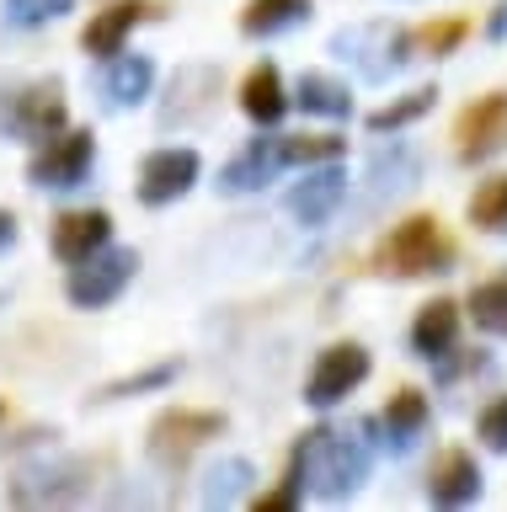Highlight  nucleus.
Masks as SVG:
<instances>
[{"mask_svg":"<svg viewBox=\"0 0 507 512\" xmlns=\"http://www.w3.org/2000/svg\"><path fill=\"white\" fill-rule=\"evenodd\" d=\"M283 480L294 491L321 496V502H342V496H353L369 480V448L337 427H310V432H299Z\"/></svg>","mask_w":507,"mask_h":512,"instance_id":"1","label":"nucleus"},{"mask_svg":"<svg viewBox=\"0 0 507 512\" xmlns=\"http://www.w3.org/2000/svg\"><path fill=\"white\" fill-rule=\"evenodd\" d=\"M454 240L443 235L433 214H411L374 246V272L379 278H427V272H449Z\"/></svg>","mask_w":507,"mask_h":512,"instance_id":"2","label":"nucleus"},{"mask_svg":"<svg viewBox=\"0 0 507 512\" xmlns=\"http://www.w3.org/2000/svg\"><path fill=\"white\" fill-rule=\"evenodd\" d=\"M331 54L347 59L363 80H390L395 70H401L411 54V32L390 27V22H363V27H347L331 38Z\"/></svg>","mask_w":507,"mask_h":512,"instance_id":"3","label":"nucleus"},{"mask_svg":"<svg viewBox=\"0 0 507 512\" xmlns=\"http://www.w3.org/2000/svg\"><path fill=\"white\" fill-rule=\"evenodd\" d=\"M225 432V411H198V406H171L150 422V459L166 464V470H177L198 454L209 438Z\"/></svg>","mask_w":507,"mask_h":512,"instance_id":"4","label":"nucleus"},{"mask_svg":"<svg viewBox=\"0 0 507 512\" xmlns=\"http://www.w3.org/2000/svg\"><path fill=\"white\" fill-rule=\"evenodd\" d=\"M134 272H139V251H91L86 262H70V283H65V294L75 310H107L123 288L134 283Z\"/></svg>","mask_w":507,"mask_h":512,"instance_id":"5","label":"nucleus"},{"mask_svg":"<svg viewBox=\"0 0 507 512\" xmlns=\"http://www.w3.org/2000/svg\"><path fill=\"white\" fill-rule=\"evenodd\" d=\"M91 160H97V139H91V128H59V134L43 139V150L33 155V187H54V192H70L86 182Z\"/></svg>","mask_w":507,"mask_h":512,"instance_id":"6","label":"nucleus"},{"mask_svg":"<svg viewBox=\"0 0 507 512\" xmlns=\"http://www.w3.org/2000/svg\"><path fill=\"white\" fill-rule=\"evenodd\" d=\"M507 150V91L475 96L470 107H459L454 118V155L465 166H481V160Z\"/></svg>","mask_w":507,"mask_h":512,"instance_id":"7","label":"nucleus"},{"mask_svg":"<svg viewBox=\"0 0 507 512\" xmlns=\"http://www.w3.org/2000/svg\"><path fill=\"white\" fill-rule=\"evenodd\" d=\"M369 379V352L358 342H331L321 358H315L310 379H305V400L315 411H331L337 400H347L358 384Z\"/></svg>","mask_w":507,"mask_h":512,"instance_id":"8","label":"nucleus"},{"mask_svg":"<svg viewBox=\"0 0 507 512\" xmlns=\"http://www.w3.org/2000/svg\"><path fill=\"white\" fill-rule=\"evenodd\" d=\"M198 171H203L198 150H177V144H166V150L145 155V166H139V203H150V208L177 203L182 192L198 182Z\"/></svg>","mask_w":507,"mask_h":512,"instance_id":"9","label":"nucleus"},{"mask_svg":"<svg viewBox=\"0 0 507 512\" xmlns=\"http://www.w3.org/2000/svg\"><path fill=\"white\" fill-rule=\"evenodd\" d=\"M155 16H166L155 0H113V6L97 11V16L81 27V48H86L91 59H113V54H123L129 32L145 27V22H155Z\"/></svg>","mask_w":507,"mask_h":512,"instance_id":"10","label":"nucleus"},{"mask_svg":"<svg viewBox=\"0 0 507 512\" xmlns=\"http://www.w3.org/2000/svg\"><path fill=\"white\" fill-rule=\"evenodd\" d=\"M342 198H347V171L337 166V160H321V171H310L305 182L289 192V214L299 224H310V230H321V224L342 208Z\"/></svg>","mask_w":507,"mask_h":512,"instance_id":"11","label":"nucleus"},{"mask_svg":"<svg viewBox=\"0 0 507 512\" xmlns=\"http://www.w3.org/2000/svg\"><path fill=\"white\" fill-rule=\"evenodd\" d=\"M427 496L433 507H465L481 496V464H475L470 448H443L427 470Z\"/></svg>","mask_w":507,"mask_h":512,"instance_id":"12","label":"nucleus"},{"mask_svg":"<svg viewBox=\"0 0 507 512\" xmlns=\"http://www.w3.org/2000/svg\"><path fill=\"white\" fill-rule=\"evenodd\" d=\"M107 235H113L107 208H70V214L54 219V256L59 262H86L91 251L107 246Z\"/></svg>","mask_w":507,"mask_h":512,"instance_id":"13","label":"nucleus"},{"mask_svg":"<svg viewBox=\"0 0 507 512\" xmlns=\"http://www.w3.org/2000/svg\"><path fill=\"white\" fill-rule=\"evenodd\" d=\"M11 123H17L22 139H49L65 128V86L59 80H38V86H27L17 96V112H11Z\"/></svg>","mask_w":507,"mask_h":512,"instance_id":"14","label":"nucleus"},{"mask_svg":"<svg viewBox=\"0 0 507 512\" xmlns=\"http://www.w3.org/2000/svg\"><path fill=\"white\" fill-rule=\"evenodd\" d=\"M459 347V304L454 299H433L422 304L417 320H411V352L427 363H443Z\"/></svg>","mask_w":507,"mask_h":512,"instance_id":"15","label":"nucleus"},{"mask_svg":"<svg viewBox=\"0 0 507 512\" xmlns=\"http://www.w3.org/2000/svg\"><path fill=\"white\" fill-rule=\"evenodd\" d=\"M427 416H433V411H427V395H422V390H411V384H406V390L390 395L385 422H379V427H385V448H390V454H406V448L422 438V432H427Z\"/></svg>","mask_w":507,"mask_h":512,"instance_id":"16","label":"nucleus"},{"mask_svg":"<svg viewBox=\"0 0 507 512\" xmlns=\"http://www.w3.org/2000/svg\"><path fill=\"white\" fill-rule=\"evenodd\" d=\"M241 112H246L251 123H262V128H273L283 112H289V96H283L278 64H257V70L241 80Z\"/></svg>","mask_w":507,"mask_h":512,"instance_id":"17","label":"nucleus"},{"mask_svg":"<svg viewBox=\"0 0 507 512\" xmlns=\"http://www.w3.org/2000/svg\"><path fill=\"white\" fill-rule=\"evenodd\" d=\"M417 171H422V160L417 150H406V144H390V150H379L369 160V198H401V192L417 187Z\"/></svg>","mask_w":507,"mask_h":512,"instance_id":"18","label":"nucleus"},{"mask_svg":"<svg viewBox=\"0 0 507 512\" xmlns=\"http://www.w3.org/2000/svg\"><path fill=\"white\" fill-rule=\"evenodd\" d=\"M150 86H155V64L145 54H113V70L102 80V102L107 107H134L150 96Z\"/></svg>","mask_w":507,"mask_h":512,"instance_id":"19","label":"nucleus"},{"mask_svg":"<svg viewBox=\"0 0 507 512\" xmlns=\"http://www.w3.org/2000/svg\"><path fill=\"white\" fill-rule=\"evenodd\" d=\"M219 91V70H209V64H193V70H182L177 80H171V96L177 102H166L161 107V123H187V118H198V112H209V96Z\"/></svg>","mask_w":507,"mask_h":512,"instance_id":"20","label":"nucleus"},{"mask_svg":"<svg viewBox=\"0 0 507 512\" xmlns=\"http://www.w3.org/2000/svg\"><path fill=\"white\" fill-rule=\"evenodd\" d=\"M310 16V0H246L241 6V32L246 38H273V32H289Z\"/></svg>","mask_w":507,"mask_h":512,"instance_id":"21","label":"nucleus"},{"mask_svg":"<svg viewBox=\"0 0 507 512\" xmlns=\"http://www.w3.org/2000/svg\"><path fill=\"white\" fill-rule=\"evenodd\" d=\"M278 171V155H273V139H251L241 155L230 160L225 171H219V187L225 192H257L267 176Z\"/></svg>","mask_w":507,"mask_h":512,"instance_id":"22","label":"nucleus"},{"mask_svg":"<svg viewBox=\"0 0 507 512\" xmlns=\"http://www.w3.org/2000/svg\"><path fill=\"white\" fill-rule=\"evenodd\" d=\"M251 480H257L251 459H241V454L219 459L214 470L203 475V507H230V502H241V496L251 491Z\"/></svg>","mask_w":507,"mask_h":512,"instance_id":"23","label":"nucleus"},{"mask_svg":"<svg viewBox=\"0 0 507 512\" xmlns=\"http://www.w3.org/2000/svg\"><path fill=\"white\" fill-rule=\"evenodd\" d=\"M299 107L315 112V118H347V112H353V91H347L337 75L310 70V75H299Z\"/></svg>","mask_w":507,"mask_h":512,"instance_id":"24","label":"nucleus"},{"mask_svg":"<svg viewBox=\"0 0 507 512\" xmlns=\"http://www.w3.org/2000/svg\"><path fill=\"white\" fill-rule=\"evenodd\" d=\"M433 102H438V86H417V91L395 96L390 107L369 112V134H395V128H406V123L427 118V112H433Z\"/></svg>","mask_w":507,"mask_h":512,"instance_id":"25","label":"nucleus"},{"mask_svg":"<svg viewBox=\"0 0 507 512\" xmlns=\"http://www.w3.org/2000/svg\"><path fill=\"white\" fill-rule=\"evenodd\" d=\"M278 166H321V160H342V139L337 134H289L273 139Z\"/></svg>","mask_w":507,"mask_h":512,"instance_id":"26","label":"nucleus"},{"mask_svg":"<svg viewBox=\"0 0 507 512\" xmlns=\"http://www.w3.org/2000/svg\"><path fill=\"white\" fill-rule=\"evenodd\" d=\"M470 224L486 235H507V171L486 176V182L470 192Z\"/></svg>","mask_w":507,"mask_h":512,"instance_id":"27","label":"nucleus"},{"mask_svg":"<svg viewBox=\"0 0 507 512\" xmlns=\"http://www.w3.org/2000/svg\"><path fill=\"white\" fill-rule=\"evenodd\" d=\"M470 315H475V326H481V331L507 336V272H497V278H486V283L470 288Z\"/></svg>","mask_w":507,"mask_h":512,"instance_id":"28","label":"nucleus"},{"mask_svg":"<svg viewBox=\"0 0 507 512\" xmlns=\"http://www.w3.org/2000/svg\"><path fill=\"white\" fill-rule=\"evenodd\" d=\"M465 38H470V22H465V16H443V22H427V27L411 32V54L443 59V54H454Z\"/></svg>","mask_w":507,"mask_h":512,"instance_id":"29","label":"nucleus"},{"mask_svg":"<svg viewBox=\"0 0 507 512\" xmlns=\"http://www.w3.org/2000/svg\"><path fill=\"white\" fill-rule=\"evenodd\" d=\"M177 358H166V363H155V368H145V374H129V379H118V384H107V390L97 395V400H123V395H139V390H166L171 379H177Z\"/></svg>","mask_w":507,"mask_h":512,"instance_id":"30","label":"nucleus"},{"mask_svg":"<svg viewBox=\"0 0 507 512\" xmlns=\"http://www.w3.org/2000/svg\"><path fill=\"white\" fill-rule=\"evenodd\" d=\"M65 11H75V0H6V22H17V27L59 22Z\"/></svg>","mask_w":507,"mask_h":512,"instance_id":"31","label":"nucleus"},{"mask_svg":"<svg viewBox=\"0 0 507 512\" xmlns=\"http://www.w3.org/2000/svg\"><path fill=\"white\" fill-rule=\"evenodd\" d=\"M475 432H481L486 448H497V454H507V395L486 400L481 416H475Z\"/></svg>","mask_w":507,"mask_h":512,"instance_id":"32","label":"nucleus"},{"mask_svg":"<svg viewBox=\"0 0 507 512\" xmlns=\"http://www.w3.org/2000/svg\"><path fill=\"white\" fill-rule=\"evenodd\" d=\"M257 507H262V512H283V507H299V491L289 486V480H283V486H273V491H262V496H257Z\"/></svg>","mask_w":507,"mask_h":512,"instance_id":"33","label":"nucleus"},{"mask_svg":"<svg viewBox=\"0 0 507 512\" xmlns=\"http://www.w3.org/2000/svg\"><path fill=\"white\" fill-rule=\"evenodd\" d=\"M486 38L491 43H507V0H497V11L486 16Z\"/></svg>","mask_w":507,"mask_h":512,"instance_id":"34","label":"nucleus"},{"mask_svg":"<svg viewBox=\"0 0 507 512\" xmlns=\"http://www.w3.org/2000/svg\"><path fill=\"white\" fill-rule=\"evenodd\" d=\"M11 240H17V214H6V208H0V251H6Z\"/></svg>","mask_w":507,"mask_h":512,"instance_id":"35","label":"nucleus"},{"mask_svg":"<svg viewBox=\"0 0 507 512\" xmlns=\"http://www.w3.org/2000/svg\"><path fill=\"white\" fill-rule=\"evenodd\" d=\"M0 422H6V406H0Z\"/></svg>","mask_w":507,"mask_h":512,"instance_id":"36","label":"nucleus"}]
</instances>
